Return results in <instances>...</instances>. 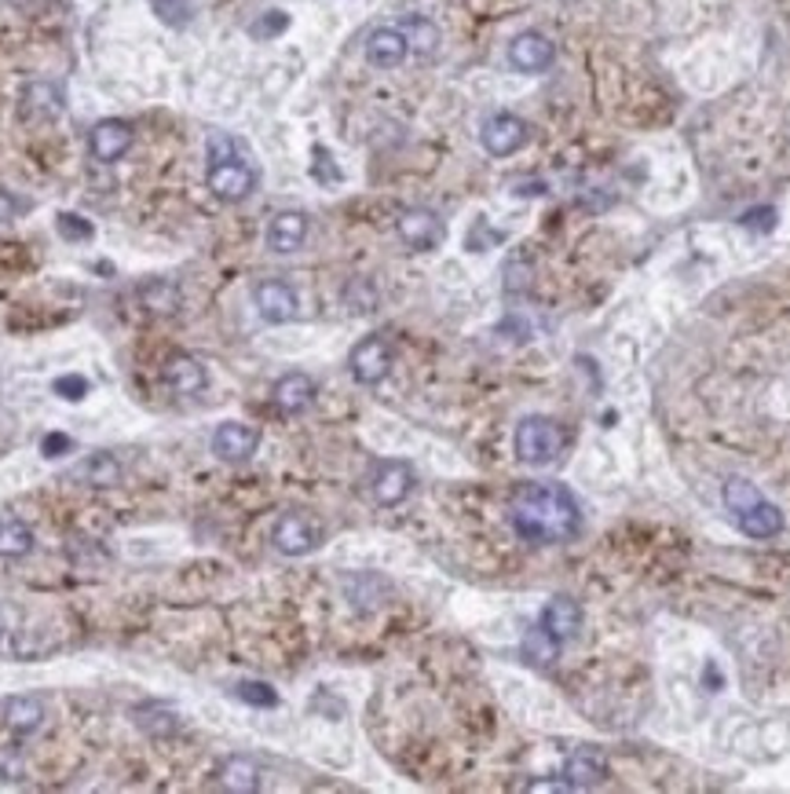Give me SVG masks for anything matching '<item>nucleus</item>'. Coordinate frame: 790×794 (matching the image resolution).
Here are the masks:
<instances>
[{
  "label": "nucleus",
  "mask_w": 790,
  "mask_h": 794,
  "mask_svg": "<svg viewBox=\"0 0 790 794\" xmlns=\"http://www.w3.org/2000/svg\"><path fill=\"white\" fill-rule=\"evenodd\" d=\"M508 520H513L516 535L535 546H560L582 531L578 498L556 479H535V484L519 487L508 501Z\"/></svg>",
  "instance_id": "nucleus-1"
},
{
  "label": "nucleus",
  "mask_w": 790,
  "mask_h": 794,
  "mask_svg": "<svg viewBox=\"0 0 790 794\" xmlns=\"http://www.w3.org/2000/svg\"><path fill=\"white\" fill-rule=\"evenodd\" d=\"M564 443H567L564 428H560L553 417H546V414L524 417V422L516 425V436H513L516 458L524 465H549V462H556L560 451H564Z\"/></svg>",
  "instance_id": "nucleus-2"
},
{
  "label": "nucleus",
  "mask_w": 790,
  "mask_h": 794,
  "mask_svg": "<svg viewBox=\"0 0 790 794\" xmlns=\"http://www.w3.org/2000/svg\"><path fill=\"white\" fill-rule=\"evenodd\" d=\"M272 542L286 557H308L322 546V524L308 513H283L272 531Z\"/></svg>",
  "instance_id": "nucleus-3"
},
{
  "label": "nucleus",
  "mask_w": 790,
  "mask_h": 794,
  "mask_svg": "<svg viewBox=\"0 0 790 794\" xmlns=\"http://www.w3.org/2000/svg\"><path fill=\"white\" fill-rule=\"evenodd\" d=\"M348 370H351V378H356L359 384H367V389L381 384L392 374L388 341L378 337V333H373V337H362L356 348H351V355H348Z\"/></svg>",
  "instance_id": "nucleus-4"
},
{
  "label": "nucleus",
  "mask_w": 790,
  "mask_h": 794,
  "mask_svg": "<svg viewBox=\"0 0 790 794\" xmlns=\"http://www.w3.org/2000/svg\"><path fill=\"white\" fill-rule=\"evenodd\" d=\"M210 191L220 198V202H246L249 194L256 191V169L249 162L235 158L210 165Z\"/></svg>",
  "instance_id": "nucleus-5"
},
{
  "label": "nucleus",
  "mask_w": 790,
  "mask_h": 794,
  "mask_svg": "<svg viewBox=\"0 0 790 794\" xmlns=\"http://www.w3.org/2000/svg\"><path fill=\"white\" fill-rule=\"evenodd\" d=\"M373 501L384 509L399 506V501H407V495L414 490V465L403 462V458H388V462H378L373 469Z\"/></svg>",
  "instance_id": "nucleus-6"
},
{
  "label": "nucleus",
  "mask_w": 790,
  "mask_h": 794,
  "mask_svg": "<svg viewBox=\"0 0 790 794\" xmlns=\"http://www.w3.org/2000/svg\"><path fill=\"white\" fill-rule=\"evenodd\" d=\"M480 143L487 154H494V158H508V154H516L527 143V125H524V118H516V114H505V110L491 114L480 129Z\"/></svg>",
  "instance_id": "nucleus-7"
},
{
  "label": "nucleus",
  "mask_w": 790,
  "mask_h": 794,
  "mask_svg": "<svg viewBox=\"0 0 790 794\" xmlns=\"http://www.w3.org/2000/svg\"><path fill=\"white\" fill-rule=\"evenodd\" d=\"M132 143H136V132H132L129 121L121 118H107V121H96L88 132V151L96 162H118L124 154L132 151Z\"/></svg>",
  "instance_id": "nucleus-8"
},
{
  "label": "nucleus",
  "mask_w": 790,
  "mask_h": 794,
  "mask_svg": "<svg viewBox=\"0 0 790 794\" xmlns=\"http://www.w3.org/2000/svg\"><path fill=\"white\" fill-rule=\"evenodd\" d=\"M253 300H256V311L264 322H272V327H283V322H294L297 319V308L300 300L294 294V286H286L283 279H264L260 286L253 289Z\"/></svg>",
  "instance_id": "nucleus-9"
},
{
  "label": "nucleus",
  "mask_w": 790,
  "mask_h": 794,
  "mask_svg": "<svg viewBox=\"0 0 790 794\" xmlns=\"http://www.w3.org/2000/svg\"><path fill=\"white\" fill-rule=\"evenodd\" d=\"M553 59H556L553 40L535 34V29L513 37V45H508V62H513V70H519V74H546L553 67Z\"/></svg>",
  "instance_id": "nucleus-10"
},
{
  "label": "nucleus",
  "mask_w": 790,
  "mask_h": 794,
  "mask_svg": "<svg viewBox=\"0 0 790 794\" xmlns=\"http://www.w3.org/2000/svg\"><path fill=\"white\" fill-rule=\"evenodd\" d=\"M260 447V428L242 425V422H224L213 432V454L220 462H246L253 458Z\"/></svg>",
  "instance_id": "nucleus-11"
},
{
  "label": "nucleus",
  "mask_w": 790,
  "mask_h": 794,
  "mask_svg": "<svg viewBox=\"0 0 790 794\" xmlns=\"http://www.w3.org/2000/svg\"><path fill=\"white\" fill-rule=\"evenodd\" d=\"M399 238L407 242L410 249H418V253H424V249H435L443 242V221L432 213V209H407V213L399 216Z\"/></svg>",
  "instance_id": "nucleus-12"
},
{
  "label": "nucleus",
  "mask_w": 790,
  "mask_h": 794,
  "mask_svg": "<svg viewBox=\"0 0 790 794\" xmlns=\"http://www.w3.org/2000/svg\"><path fill=\"white\" fill-rule=\"evenodd\" d=\"M564 780L571 783L575 791H589L597 787V783L608 780V758L605 750L597 747H575L564 766Z\"/></svg>",
  "instance_id": "nucleus-13"
},
{
  "label": "nucleus",
  "mask_w": 790,
  "mask_h": 794,
  "mask_svg": "<svg viewBox=\"0 0 790 794\" xmlns=\"http://www.w3.org/2000/svg\"><path fill=\"white\" fill-rule=\"evenodd\" d=\"M165 384H169L172 395H198L210 384V370H205L202 359H194V355H172L169 363H165Z\"/></svg>",
  "instance_id": "nucleus-14"
},
{
  "label": "nucleus",
  "mask_w": 790,
  "mask_h": 794,
  "mask_svg": "<svg viewBox=\"0 0 790 794\" xmlns=\"http://www.w3.org/2000/svg\"><path fill=\"white\" fill-rule=\"evenodd\" d=\"M0 721L8 725V733L34 736L45 725V703L37 696H12L0 703Z\"/></svg>",
  "instance_id": "nucleus-15"
},
{
  "label": "nucleus",
  "mask_w": 790,
  "mask_h": 794,
  "mask_svg": "<svg viewBox=\"0 0 790 794\" xmlns=\"http://www.w3.org/2000/svg\"><path fill=\"white\" fill-rule=\"evenodd\" d=\"M272 400L283 414H304L311 403H315V381L308 378V374H283V378L275 381L272 389Z\"/></svg>",
  "instance_id": "nucleus-16"
},
{
  "label": "nucleus",
  "mask_w": 790,
  "mask_h": 794,
  "mask_svg": "<svg viewBox=\"0 0 790 794\" xmlns=\"http://www.w3.org/2000/svg\"><path fill=\"white\" fill-rule=\"evenodd\" d=\"M308 238V216L297 213V209H286L278 213L272 224H267V249L272 253H297Z\"/></svg>",
  "instance_id": "nucleus-17"
},
{
  "label": "nucleus",
  "mask_w": 790,
  "mask_h": 794,
  "mask_svg": "<svg viewBox=\"0 0 790 794\" xmlns=\"http://www.w3.org/2000/svg\"><path fill=\"white\" fill-rule=\"evenodd\" d=\"M407 37H403V29H392V26H384V29H373L370 40H367V59H370V67H378V70H395L403 59H407Z\"/></svg>",
  "instance_id": "nucleus-18"
},
{
  "label": "nucleus",
  "mask_w": 790,
  "mask_h": 794,
  "mask_svg": "<svg viewBox=\"0 0 790 794\" xmlns=\"http://www.w3.org/2000/svg\"><path fill=\"white\" fill-rule=\"evenodd\" d=\"M538 623H542L560 644H567L571 637H578V630H582V608H578V601H571V597H553L542 608V615H538Z\"/></svg>",
  "instance_id": "nucleus-19"
},
{
  "label": "nucleus",
  "mask_w": 790,
  "mask_h": 794,
  "mask_svg": "<svg viewBox=\"0 0 790 794\" xmlns=\"http://www.w3.org/2000/svg\"><path fill=\"white\" fill-rule=\"evenodd\" d=\"M121 476H124L121 462L113 454H107V451L88 454L85 462H81L74 473H70V479H77V484H85V487H118Z\"/></svg>",
  "instance_id": "nucleus-20"
},
{
  "label": "nucleus",
  "mask_w": 790,
  "mask_h": 794,
  "mask_svg": "<svg viewBox=\"0 0 790 794\" xmlns=\"http://www.w3.org/2000/svg\"><path fill=\"white\" fill-rule=\"evenodd\" d=\"M19 110H23V118H29V121L59 118V114H62V92L56 85H48V81H34V85L23 88V103H19Z\"/></svg>",
  "instance_id": "nucleus-21"
},
{
  "label": "nucleus",
  "mask_w": 790,
  "mask_h": 794,
  "mask_svg": "<svg viewBox=\"0 0 790 794\" xmlns=\"http://www.w3.org/2000/svg\"><path fill=\"white\" fill-rule=\"evenodd\" d=\"M735 524H740L746 538H776L779 531H783V513H779V506L762 498L757 506H751L746 513L735 517Z\"/></svg>",
  "instance_id": "nucleus-22"
},
{
  "label": "nucleus",
  "mask_w": 790,
  "mask_h": 794,
  "mask_svg": "<svg viewBox=\"0 0 790 794\" xmlns=\"http://www.w3.org/2000/svg\"><path fill=\"white\" fill-rule=\"evenodd\" d=\"M34 553V528L12 513H0V557L23 560Z\"/></svg>",
  "instance_id": "nucleus-23"
},
{
  "label": "nucleus",
  "mask_w": 790,
  "mask_h": 794,
  "mask_svg": "<svg viewBox=\"0 0 790 794\" xmlns=\"http://www.w3.org/2000/svg\"><path fill=\"white\" fill-rule=\"evenodd\" d=\"M220 787L224 791H235V794H253L260 791V766L253 758L246 755H235L227 758L220 766Z\"/></svg>",
  "instance_id": "nucleus-24"
},
{
  "label": "nucleus",
  "mask_w": 790,
  "mask_h": 794,
  "mask_svg": "<svg viewBox=\"0 0 790 794\" xmlns=\"http://www.w3.org/2000/svg\"><path fill=\"white\" fill-rule=\"evenodd\" d=\"M132 718H136V725L154 739L180 733V718H176V710L165 707V703H143V707L132 710Z\"/></svg>",
  "instance_id": "nucleus-25"
},
{
  "label": "nucleus",
  "mask_w": 790,
  "mask_h": 794,
  "mask_svg": "<svg viewBox=\"0 0 790 794\" xmlns=\"http://www.w3.org/2000/svg\"><path fill=\"white\" fill-rule=\"evenodd\" d=\"M560 648H564V644H560L542 623H538V626H531V630H527L524 644H519V652H524V660L531 663V666H549L560 655Z\"/></svg>",
  "instance_id": "nucleus-26"
},
{
  "label": "nucleus",
  "mask_w": 790,
  "mask_h": 794,
  "mask_svg": "<svg viewBox=\"0 0 790 794\" xmlns=\"http://www.w3.org/2000/svg\"><path fill=\"white\" fill-rule=\"evenodd\" d=\"M140 305L151 311V316H176L180 311V289L172 282H151V286L140 289Z\"/></svg>",
  "instance_id": "nucleus-27"
},
{
  "label": "nucleus",
  "mask_w": 790,
  "mask_h": 794,
  "mask_svg": "<svg viewBox=\"0 0 790 794\" xmlns=\"http://www.w3.org/2000/svg\"><path fill=\"white\" fill-rule=\"evenodd\" d=\"M721 498H725V506H729V513H732V517H740V513H746V509H751V506H757V501H762L765 495L751 484V479L732 476V479H725Z\"/></svg>",
  "instance_id": "nucleus-28"
},
{
  "label": "nucleus",
  "mask_w": 790,
  "mask_h": 794,
  "mask_svg": "<svg viewBox=\"0 0 790 794\" xmlns=\"http://www.w3.org/2000/svg\"><path fill=\"white\" fill-rule=\"evenodd\" d=\"M399 29H403L407 45L418 51V56H432L435 45H440V29H435L429 19H407V23H403Z\"/></svg>",
  "instance_id": "nucleus-29"
},
{
  "label": "nucleus",
  "mask_w": 790,
  "mask_h": 794,
  "mask_svg": "<svg viewBox=\"0 0 790 794\" xmlns=\"http://www.w3.org/2000/svg\"><path fill=\"white\" fill-rule=\"evenodd\" d=\"M238 699L249 707H278V692L272 685H264V682H242L235 688Z\"/></svg>",
  "instance_id": "nucleus-30"
},
{
  "label": "nucleus",
  "mask_w": 790,
  "mask_h": 794,
  "mask_svg": "<svg viewBox=\"0 0 790 794\" xmlns=\"http://www.w3.org/2000/svg\"><path fill=\"white\" fill-rule=\"evenodd\" d=\"M23 772H26L23 750H19L15 744H0V780H4V783L23 780Z\"/></svg>",
  "instance_id": "nucleus-31"
},
{
  "label": "nucleus",
  "mask_w": 790,
  "mask_h": 794,
  "mask_svg": "<svg viewBox=\"0 0 790 794\" xmlns=\"http://www.w3.org/2000/svg\"><path fill=\"white\" fill-rule=\"evenodd\" d=\"M59 235L70 238V242H85V238H92V224L85 221V216L62 213L59 216Z\"/></svg>",
  "instance_id": "nucleus-32"
},
{
  "label": "nucleus",
  "mask_w": 790,
  "mask_h": 794,
  "mask_svg": "<svg viewBox=\"0 0 790 794\" xmlns=\"http://www.w3.org/2000/svg\"><path fill=\"white\" fill-rule=\"evenodd\" d=\"M154 12H158L169 26H183L187 15H191V4H187V0H154Z\"/></svg>",
  "instance_id": "nucleus-33"
},
{
  "label": "nucleus",
  "mask_w": 790,
  "mask_h": 794,
  "mask_svg": "<svg viewBox=\"0 0 790 794\" xmlns=\"http://www.w3.org/2000/svg\"><path fill=\"white\" fill-rule=\"evenodd\" d=\"M85 392H88V381L81 378V374H67V378L56 381V395H62V400H70V403L85 400Z\"/></svg>",
  "instance_id": "nucleus-34"
},
{
  "label": "nucleus",
  "mask_w": 790,
  "mask_h": 794,
  "mask_svg": "<svg viewBox=\"0 0 790 794\" xmlns=\"http://www.w3.org/2000/svg\"><path fill=\"white\" fill-rule=\"evenodd\" d=\"M311 173H315L322 183H337L340 180V169H337L334 158H330V154L322 151V147H315V162H311Z\"/></svg>",
  "instance_id": "nucleus-35"
},
{
  "label": "nucleus",
  "mask_w": 790,
  "mask_h": 794,
  "mask_svg": "<svg viewBox=\"0 0 790 794\" xmlns=\"http://www.w3.org/2000/svg\"><path fill=\"white\" fill-rule=\"evenodd\" d=\"M227 158H235V140L224 132H210V165L227 162Z\"/></svg>",
  "instance_id": "nucleus-36"
},
{
  "label": "nucleus",
  "mask_w": 790,
  "mask_h": 794,
  "mask_svg": "<svg viewBox=\"0 0 790 794\" xmlns=\"http://www.w3.org/2000/svg\"><path fill=\"white\" fill-rule=\"evenodd\" d=\"M776 224V209H754V213L743 216V227H757V232H768Z\"/></svg>",
  "instance_id": "nucleus-37"
},
{
  "label": "nucleus",
  "mask_w": 790,
  "mask_h": 794,
  "mask_svg": "<svg viewBox=\"0 0 790 794\" xmlns=\"http://www.w3.org/2000/svg\"><path fill=\"white\" fill-rule=\"evenodd\" d=\"M62 451H70V436H62V432H51L40 440V454L45 458H59Z\"/></svg>",
  "instance_id": "nucleus-38"
},
{
  "label": "nucleus",
  "mask_w": 790,
  "mask_h": 794,
  "mask_svg": "<svg viewBox=\"0 0 790 794\" xmlns=\"http://www.w3.org/2000/svg\"><path fill=\"white\" fill-rule=\"evenodd\" d=\"M15 213H19V202L8 191H0V224L15 221Z\"/></svg>",
  "instance_id": "nucleus-39"
},
{
  "label": "nucleus",
  "mask_w": 790,
  "mask_h": 794,
  "mask_svg": "<svg viewBox=\"0 0 790 794\" xmlns=\"http://www.w3.org/2000/svg\"><path fill=\"white\" fill-rule=\"evenodd\" d=\"M527 791H575V787H571L567 780H531Z\"/></svg>",
  "instance_id": "nucleus-40"
},
{
  "label": "nucleus",
  "mask_w": 790,
  "mask_h": 794,
  "mask_svg": "<svg viewBox=\"0 0 790 794\" xmlns=\"http://www.w3.org/2000/svg\"><path fill=\"white\" fill-rule=\"evenodd\" d=\"M286 26V15H278V12H272V19H267V23L264 26H253V34H264V29H267V37H272L275 34V29H283Z\"/></svg>",
  "instance_id": "nucleus-41"
},
{
  "label": "nucleus",
  "mask_w": 790,
  "mask_h": 794,
  "mask_svg": "<svg viewBox=\"0 0 790 794\" xmlns=\"http://www.w3.org/2000/svg\"><path fill=\"white\" fill-rule=\"evenodd\" d=\"M8 637V619H4V608H0V641Z\"/></svg>",
  "instance_id": "nucleus-42"
}]
</instances>
